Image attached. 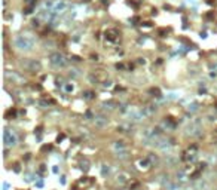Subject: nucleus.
I'll return each instance as SVG.
<instances>
[{"mask_svg":"<svg viewBox=\"0 0 217 190\" xmlns=\"http://www.w3.org/2000/svg\"><path fill=\"white\" fill-rule=\"evenodd\" d=\"M15 46L21 51H31L34 46V39L30 34H21L15 39Z\"/></svg>","mask_w":217,"mask_h":190,"instance_id":"1","label":"nucleus"},{"mask_svg":"<svg viewBox=\"0 0 217 190\" xmlns=\"http://www.w3.org/2000/svg\"><path fill=\"white\" fill-rule=\"evenodd\" d=\"M3 141H4V146L6 147H12V146L16 144V137L9 129H4V132H3Z\"/></svg>","mask_w":217,"mask_h":190,"instance_id":"3","label":"nucleus"},{"mask_svg":"<svg viewBox=\"0 0 217 190\" xmlns=\"http://www.w3.org/2000/svg\"><path fill=\"white\" fill-rule=\"evenodd\" d=\"M68 7V4H67V1H64V0H61V1H58L57 4H55V7H54V12H64L65 9Z\"/></svg>","mask_w":217,"mask_h":190,"instance_id":"6","label":"nucleus"},{"mask_svg":"<svg viewBox=\"0 0 217 190\" xmlns=\"http://www.w3.org/2000/svg\"><path fill=\"white\" fill-rule=\"evenodd\" d=\"M140 165H141V166H144V168H147V166H150V161H147V159L140 161Z\"/></svg>","mask_w":217,"mask_h":190,"instance_id":"10","label":"nucleus"},{"mask_svg":"<svg viewBox=\"0 0 217 190\" xmlns=\"http://www.w3.org/2000/svg\"><path fill=\"white\" fill-rule=\"evenodd\" d=\"M36 186H37V187H42V186H43V181H42V180H39V181L36 183Z\"/></svg>","mask_w":217,"mask_h":190,"instance_id":"15","label":"nucleus"},{"mask_svg":"<svg viewBox=\"0 0 217 190\" xmlns=\"http://www.w3.org/2000/svg\"><path fill=\"white\" fill-rule=\"evenodd\" d=\"M49 61H51V64L55 65V67H64V65H65V58H64L60 52L52 54V55L49 56Z\"/></svg>","mask_w":217,"mask_h":190,"instance_id":"2","label":"nucleus"},{"mask_svg":"<svg viewBox=\"0 0 217 190\" xmlns=\"http://www.w3.org/2000/svg\"><path fill=\"white\" fill-rule=\"evenodd\" d=\"M177 177H179V180H180V181H186V180H187L183 171H180V174H177Z\"/></svg>","mask_w":217,"mask_h":190,"instance_id":"11","label":"nucleus"},{"mask_svg":"<svg viewBox=\"0 0 217 190\" xmlns=\"http://www.w3.org/2000/svg\"><path fill=\"white\" fill-rule=\"evenodd\" d=\"M115 147H116V149H122V150H125V146H124L122 141H118V143L115 144Z\"/></svg>","mask_w":217,"mask_h":190,"instance_id":"13","label":"nucleus"},{"mask_svg":"<svg viewBox=\"0 0 217 190\" xmlns=\"http://www.w3.org/2000/svg\"><path fill=\"white\" fill-rule=\"evenodd\" d=\"M199 131H201V125H199V122L196 120V122H193V123H190L189 126H187V134L189 135H199Z\"/></svg>","mask_w":217,"mask_h":190,"instance_id":"4","label":"nucleus"},{"mask_svg":"<svg viewBox=\"0 0 217 190\" xmlns=\"http://www.w3.org/2000/svg\"><path fill=\"white\" fill-rule=\"evenodd\" d=\"M27 68H28L30 71H36V70H39V68H40V62H39V61H34V59H33V61H31V62H30V64L27 65Z\"/></svg>","mask_w":217,"mask_h":190,"instance_id":"7","label":"nucleus"},{"mask_svg":"<svg viewBox=\"0 0 217 190\" xmlns=\"http://www.w3.org/2000/svg\"><path fill=\"white\" fill-rule=\"evenodd\" d=\"M7 187H9V184L7 183H3V190H7Z\"/></svg>","mask_w":217,"mask_h":190,"instance_id":"16","label":"nucleus"},{"mask_svg":"<svg viewBox=\"0 0 217 190\" xmlns=\"http://www.w3.org/2000/svg\"><path fill=\"white\" fill-rule=\"evenodd\" d=\"M116 156H118V158H121V159H125V158L128 156V152H126V150H121V152H118V153H116Z\"/></svg>","mask_w":217,"mask_h":190,"instance_id":"9","label":"nucleus"},{"mask_svg":"<svg viewBox=\"0 0 217 190\" xmlns=\"http://www.w3.org/2000/svg\"><path fill=\"white\" fill-rule=\"evenodd\" d=\"M167 190H180V184L179 183H174V181H170L167 186H165Z\"/></svg>","mask_w":217,"mask_h":190,"instance_id":"8","label":"nucleus"},{"mask_svg":"<svg viewBox=\"0 0 217 190\" xmlns=\"http://www.w3.org/2000/svg\"><path fill=\"white\" fill-rule=\"evenodd\" d=\"M94 122H95V125H97L98 128H104V126H107V123H109L107 117H104V116H97V117H94Z\"/></svg>","mask_w":217,"mask_h":190,"instance_id":"5","label":"nucleus"},{"mask_svg":"<svg viewBox=\"0 0 217 190\" xmlns=\"http://www.w3.org/2000/svg\"><path fill=\"white\" fill-rule=\"evenodd\" d=\"M118 181H119V183H121V184H124V183H125V181H126V177H125V175H124V174H122V175H119V177H118Z\"/></svg>","mask_w":217,"mask_h":190,"instance_id":"14","label":"nucleus"},{"mask_svg":"<svg viewBox=\"0 0 217 190\" xmlns=\"http://www.w3.org/2000/svg\"><path fill=\"white\" fill-rule=\"evenodd\" d=\"M101 174H103V175H107V174H109V166H107V165H103V168H101Z\"/></svg>","mask_w":217,"mask_h":190,"instance_id":"12","label":"nucleus"}]
</instances>
